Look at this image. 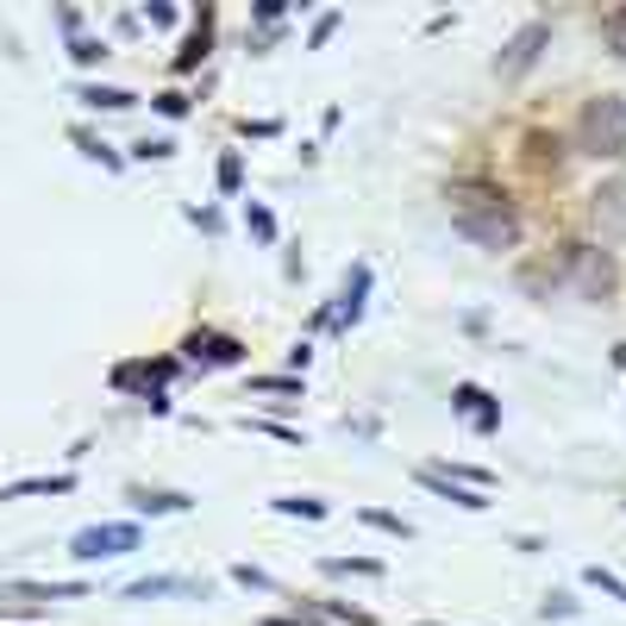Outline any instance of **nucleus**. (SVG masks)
Returning a JSON list of instances; mask_svg holds the SVG:
<instances>
[{"mask_svg":"<svg viewBox=\"0 0 626 626\" xmlns=\"http://www.w3.org/2000/svg\"><path fill=\"white\" fill-rule=\"evenodd\" d=\"M445 214H451V226H457L470 245H483V251H514V245H520V207L508 201V188H495V182H483V176L451 182Z\"/></svg>","mask_w":626,"mask_h":626,"instance_id":"obj_1","label":"nucleus"},{"mask_svg":"<svg viewBox=\"0 0 626 626\" xmlns=\"http://www.w3.org/2000/svg\"><path fill=\"white\" fill-rule=\"evenodd\" d=\"M558 289H570L576 301H607L620 289V263L595 245H558Z\"/></svg>","mask_w":626,"mask_h":626,"instance_id":"obj_2","label":"nucleus"},{"mask_svg":"<svg viewBox=\"0 0 626 626\" xmlns=\"http://www.w3.org/2000/svg\"><path fill=\"white\" fill-rule=\"evenodd\" d=\"M576 151L595 156V163H614V156H626V100H620V95L583 100V114H576Z\"/></svg>","mask_w":626,"mask_h":626,"instance_id":"obj_3","label":"nucleus"},{"mask_svg":"<svg viewBox=\"0 0 626 626\" xmlns=\"http://www.w3.org/2000/svg\"><path fill=\"white\" fill-rule=\"evenodd\" d=\"M119 395H144L156 413L170 408V382H176V357H126V364H114V376H107Z\"/></svg>","mask_w":626,"mask_h":626,"instance_id":"obj_4","label":"nucleus"},{"mask_svg":"<svg viewBox=\"0 0 626 626\" xmlns=\"http://www.w3.org/2000/svg\"><path fill=\"white\" fill-rule=\"evenodd\" d=\"M546 51H551V20H527V25H520V32H514L508 44H501V57H495V76H501V82L532 76Z\"/></svg>","mask_w":626,"mask_h":626,"instance_id":"obj_5","label":"nucleus"},{"mask_svg":"<svg viewBox=\"0 0 626 626\" xmlns=\"http://www.w3.org/2000/svg\"><path fill=\"white\" fill-rule=\"evenodd\" d=\"M589 226H595L607 245H626V176L602 182V188L589 195Z\"/></svg>","mask_w":626,"mask_h":626,"instance_id":"obj_6","label":"nucleus"},{"mask_svg":"<svg viewBox=\"0 0 626 626\" xmlns=\"http://www.w3.org/2000/svg\"><path fill=\"white\" fill-rule=\"evenodd\" d=\"M182 357L201 364V370H233V364H245V345H238L233 333H207V326H195V333L182 338Z\"/></svg>","mask_w":626,"mask_h":626,"instance_id":"obj_7","label":"nucleus"},{"mask_svg":"<svg viewBox=\"0 0 626 626\" xmlns=\"http://www.w3.org/2000/svg\"><path fill=\"white\" fill-rule=\"evenodd\" d=\"M88 595V583H7L0 589V614H32L44 602H76Z\"/></svg>","mask_w":626,"mask_h":626,"instance_id":"obj_8","label":"nucleus"},{"mask_svg":"<svg viewBox=\"0 0 626 626\" xmlns=\"http://www.w3.org/2000/svg\"><path fill=\"white\" fill-rule=\"evenodd\" d=\"M126 551H138V527H82L76 539H69V558H126Z\"/></svg>","mask_w":626,"mask_h":626,"instance_id":"obj_9","label":"nucleus"},{"mask_svg":"<svg viewBox=\"0 0 626 626\" xmlns=\"http://www.w3.org/2000/svg\"><path fill=\"white\" fill-rule=\"evenodd\" d=\"M451 408L464 413L470 432H495L501 427V401H495L489 389H476V382H457V389H451Z\"/></svg>","mask_w":626,"mask_h":626,"instance_id":"obj_10","label":"nucleus"},{"mask_svg":"<svg viewBox=\"0 0 626 626\" xmlns=\"http://www.w3.org/2000/svg\"><path fill=\"white\" fill-rule=\"evenodd\" d=\"M364 294H370V263H352V276H345V294H338V307L326 313V326L352 333V326H357V313H364Z\"/></svg>","mask_w":626,"mask_h":626,"instance_id":"obj_11","label":"nucleus"},{"mask_svg":"<svg viewBox=\"0 0 626 626\" xmlns=\"http://www.w3.org/2000/svg\"><path fill=\"white\" fill-rule=\"evenodd\" d=\"M413 476H420V489L445 495L451 508H470V514H483V508H489V495H483V489H464V483H451V476H439V470H432V464H420V470H413Z\"/></svg>","mask_w":626,"mask_h":626,"instance_id":"obj_12","label":"nucleus"},{"mask_svg":"<svg viewBox=\"0 0 626 626\" xmlns=\"http://www.w3.org/2000/svg\"><path fill=\"white\" fill-rule=\"evenodd\" d=\"M207 51H214V7H201V13H195V32L182 39V51H176V63H170V69H176V76H188Z\"/></svg>","mask_w":626,"mask_h":626,"instance_id":"obj_13","label":"nucleus"},{"mask_svg":"<svg viewBox=\"0 0 626 626\" xmlns=\"http://www.w3.org/2000/svg\"><path fill=\"white\" fill-rule=\"evenodd\" d=\"M126 501H132L138 514H188V508H195L182 489H144V483H132V489H126Z\"/></svg>","mask_w":626,"mask_h":626,"instance_id":"obj_14","label":"nucleus"},{"mask_svg":"<svg viewBox=\"0 0 626 626\" xmlns=\"http://www.w3.org/2000/svg\"><path fill=\"white\" fill-rule=\"evenodd\" d=\"M76 489V476H25V483H7L0 501H25V495H69Z\"/></svg>","mask_w":626,"mask_h":626,"instance_id":"obj_15","label":"nucleus"},{"mask_svg":"<svg viewBox=\"0 0 626 626\" xmlns=\"http://www.w3.org/2000/svg\"><path fill=\"white\" fill-rule=\"evenodd\" d=\"M76 100H88V107H107V114H126V107H138L132 88H107V82H82Z\"/></svg>","mask_w":626,"mask_h":626,"instance_id":"obj_16","label":"nucleus"},{"mask_svg":"<svg viewBox=\"0 0 626 626\" xmlns=\"http://www.w3.org/2000/svg\"><path fill=\"white\" fill-rule=\"evenodd\" d=\"M527 163H532V170H551V176H558V163H564V144H558V132H527Z\"/></svg>","mask_w":626,"mask_h":626,"instance_id":"obj_17","label":"nucleus"},{"mask_svg":"<svg viewBox=\"0 0 626 626\" xmlns=\"http://www.w3.org/2000/svg\"><path fill=\"white\" fill-rule=\"evenodd\" d=\"M270 508H276V514H289V520H326V514H333L326 501H320V495H276Z\"/></svg>","mask_w":626,"mask_h":626,"instance_id":"obj_18","label":"nucleus"},{"mask_svg":"<svg viewBox=\"0 0 626 626\" xmlns=\"http://www.w3.org/2000/svg\"><path fill=\"white\" fill-rule=\"evenodd\" d=\"M69 138H76V144H82V156H95V163H107V170H119V151H114V144H107V138H100V132H88V126H76V132H69Z\"/></svg>","mask_w":626,"mask_h":626,"instance_id":"obj_19","label":"nucleus"},{"mask_svg":"<svg viewBox=\"0 0 626 626\" xmlns=\"http://www.w3.org/2000/svg\"><path fill=\"white\" fill-rule=\"evenodd\" d=\"M432 470L451 476V483H464V489H483V495H489V483H495L489 470H476V464H432Z\"/></svg>","mask_w":626,"mask_h":626,"instance_id":"obj_20","label":"nucleus"},{"mask_svg":"<svg viewBox=\"0 0 626 626\" xmlns=\"http://www.w3.org/2000/svg\"><path fill=\"white\" fill-rule=\"evenodd\" d=\"M326 576H382V564H376V558H326Z\"/></svg>","mask_w":626,"mask_h":626,"instance_id":"obj_21","label":"nucleus"},{"mask_svg":"<svg viewBox=\"0 0 626 626\" xmlns=\"http://www.w3.org/2000/svg\"><path fill=\"white\" fill-rule=\"evenodd\" d=\"M214 176H219V195H238V188H245V156L226 151V156H219V170H214Z\"/></svg>","mask_w":626,"mask_h":626,"instance_id":"obj_22","label":"nucleus"},{"mask_svg":"<svg viewBox=\"0 0 626 626\" xmlns=\"http://www.w3.org/2000/svg\"><path fill=\"white\" fill-rule=\"evenodd\" d=\"M602 44L614 51V57H626V7H614V13H602Z\"/></svg>","mask_w":626,"mask_h":626,"instance_id":"obj_23","label":"nucleus"},{"mask_svg":"<svg viewBox=\"0 0 626 626\" xmlns=\"http://www.w3.org/2000/svg\"><path fill=\"white\" fill-rule=\"evenodd\" d=\"M357 520H364V527H376V532H395V539H413V527H408V520H401V514L364 508V514H357Z\"/></svg>","mask_w":626,"mask_h":626,"instance_id":"obj_24","label":"nucleus"},{"mask_svg":"<svg viewBox=\"0 0 626 626\" xmlns=\"http://www.w3.org/2000/svg\"><path fill=\"white\" fill-rule=\"evenodd\" d=\"M170 589H195V583H182V576H144V583H132L126 595H132V602H151V595H170Z\"/></svg>","mask_w":626,"mask_h":626,"instance_id":"obj_25","label":"nucleus"},{"mask_svg":"<svg viewBox=\"0 0 626 626\" xmlns=\"http://www.w3.org/2000/svg\"><path fill=\"white\" fill-rule=\"evenodd\" d=\"M132 156H144V163L156 156V163H163V156H176V138H138V144H132Z\"/></svg>","mask_w":626,"mask_h":626,"instance_id":"obj_26","label":"nucleus"},{"mask_svg":"<svg viewBox=\"0 0 626 626\" xmlns=\"http://www.w3.org/2000/svg\"><path fill=\"white\" fill-rule=\"evenodd\" d=\"M151 107H156L163 119H182V114H188V95H182V88H163V95H156Z\"/></svg>","mask_w":626,"mask_h":626,"instance_id":"obj_27","label":"nucleus"},{"mask_svg":"<svg viewBox=\"0 0 626 626\" xmlns=\"http://www.w3.org/2000/svg\"><path fill=\"white\" fill-rule=\"evenodd\" d=\"M251 389L257 395H301V382L294 376H251Z\"/></svg>","mask_w":626,"mask_h":626,"instance_id":"obj_28","label":"nucleus"},{"mask_svg":"<svg viewBox=\"0 0 626 626\" xmlns=\"http://www.w3.org/2000/svg\"><path fill=\"white\" fill-rule=\"evenodd\" d=\"M233 583H245V589H276V576H270V570H257V564H233Z\"/></svg>","mask_w":626,"mask_h":626,"instance_id":"obj_29","label":"nucleus"},{"mask_svg":"<svg viewBox=\"0 0 626 626\" xmlns=\"http://www.w3.org/2000/svg\"><path fill=\"white\" fill-rule=\"evenodd\" d=\"M589 583H595V589H607V595H614V602L626 607V583L614 576V570H602V564H595V570H589Z\"/></svg>","mask_w":626,"mask_h":626,"instance_id":"obj_30","label":"nucleus"},{"mask_svg":"<svg viewBox=\"0 0 626 626\" xmlns=\"http://www.w3.org/2000/svg\"><path fill=\"white\" fill-rule=\"evenodd\" d=\"M270 626H333V620H326L320 607H301V614H276Z\"/></svg>","mask_w":626,"mask_h":626,"instance_id":"obj_31","label":"nucleus"},{"mask_svg":"<svg viewBox=\"0 0 626 626\" xmlns=\"http://www.w3.org/2000/svg\"><path fill=\"white\" fill-rule=\"evenodd\" d=\"M320 614H326V620H352V626H370V614H364V607H345V602H326V607H320Z\"/></svg>","mask_w":626,"mask_h":626,"instance_id":"obj_32","label":"nucleus"},{"mask_svg":"<svg viewBox=\"0 0 626 626\" xmlns=\"http://www.w3.org/2000/svg\"><path fill=\"white\" fill-rule=\"evenodd\" d=\"M69 57H76V63H100V57H107V44H100V39H76V44H69Z\"/></svg>","mask_w":626,"mask_h":626,"instance_id":"obj_33","label":"nucleus"},{"mask_svg":"<svg viewBox=\"0 0 626 626\" xmlns=\"http://www.w3.org/2000/svg\"><path fill=\"white\" fill-rule=\"evenodd\" d=\"M333 32H338V13H320V20H313V32H307V44L320 51V44L333 39Z\"/></svg>","mask_w":626,"mask_h":626,"instance_id":"obj_34","label":"nucleus"},{"mask_svg":"<svg viewBox=\"0 0 626 626\" xmlns=\"http://www.w3.org/2000/svg\"><path fill=\"white\" fill-rule=\"evenodd\" d=\"M245 219H251V233L263 238V245H270V238H276V219H270V207H251V214H245Z\"/></svg>","mask_w":626,"mask_h":626,"instance_id":"obj_35","label":"nucleus"},{"mask_svg":"<svg viewBox=\"0 0 626 626\" xmlns=\"http://www.w3.org/2000/svg\"><path fill=\"white\" fill-rule=\"evenodd\" d=\"M144 20H151V25H176V7H163V0H156V7H144Z\"/></svg>","mask_w":626,"mask_h":626,"instance_id":"obj_36","label":"nucleus"}]
</instances>
